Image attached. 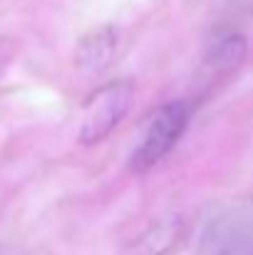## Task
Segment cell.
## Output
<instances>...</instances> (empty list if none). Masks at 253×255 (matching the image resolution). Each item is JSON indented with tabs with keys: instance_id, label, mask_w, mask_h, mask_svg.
<instances>
[{
	"instance_id": "7a4b0ae2",
	"label": "cell",
	"mask_w": 253,
	"mask_h": 255,
	"mask_svg": "<svg viewBox=\"0 0 253 255\" xmlns=\"http://www.w3.org/2000/svg\"><path fill=\"white\" fill-rule=\"evenodd\" d=\"M134 99V82L132 80H114L97 87L82 104L77 139L84 146H94L104 141L119 122L127 117Z\"/></svg>"
},
{
	"instance_id": "5b68a950",
	"label": "cell",
	"mask_w": 253,
	"mask_h": 255,
	"mask_svg": "<svg viewBox=\"0 0 253 255\" xmlns=\"http://www.w3.org/2000/svg\"><path fill=\"white\" fill-rule=\"evenodd\" d=\"M114 52H117V30L112 25H99L77 42L75 65L84 75H99L112 65Z\"/></svg>"
},
{
	"instance_id": "3957f363",
	"label": "cell",
	"mask_w": 253,
	"mask_h": 255,
	"mask_svg": "<svg viewBox=\"0 0 253 255\" xmlns=\"http://www.w3.org/2000/svg\"><path fill=\"white\" fill-rule=\"evenodd\" d=\"M201 255H253V206L224 211L206 223Z\"/></svg>"
},
{
	"instance_id": "52a82bcc",
	"label": "cell",
	"mask_w": 253,
	"mask_h": 255,
	"mask_svg": "<svg viewBox=\"0 0 253 255\" xmlns=\"http://www.w3.org/2000/svg\"><path fill=\"white\" fill-rule=\"evenodd\" d=\"M7 57H10V45L5 40H0V70L7 65Z\"/></svg>"
},
{
	"instance_id": "8992f818",
	"label": "cell",
	"mask_w": 253,
	"mask_h": 255,
	"mask_svg": "<svg viewBox=\"0 0 253 255\" xmlns=\"http://www.w3.org/2000/svg\"><path fill=\"white\" fill-rule=\"evenodd\" d=\"M179 236H181V223L179 221H164L139 238L132 255H164L171 251V246H176Z\"/></svg>"
},
{
	"instance_id": "6da1fadb",
	"label": "cell",
	"mask_w": 253,
	"mask_h": 255,
	"mask_svg": "<svg viewBox=\"0 0 253 255\" xmlns=\"http://www.w3.org/2000/svg\"><path fill=\"white\" fill-rule=\"evenodd\" d=\"M191 119V104L184 99H174L157 107L139 131V139L129 154V169L134 173H147L154 169L164 156L174 151L179 139L184 136Z\"/></svg>"
},
{
	"instance_id": "277c9868",
	"label": "cell",
	"mask_w": 253,
	"mask_h": 255,
	"mask_svg": "<svg viewBox=\"0 0 253 255\" xmlns=\"http://www.w3.org/2000/svg\"><path fill=\"white\" fill-rule=\"evenodd\" d=\"M249 55V40L236 27H219L206 42L204 50V70L214 77H226L244 65Z\"/></svg>"
}]
</instances>
